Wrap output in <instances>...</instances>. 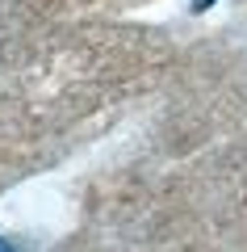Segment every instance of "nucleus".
<instances>
[{
	"label": "nucleus",
	"mask_w": 247,
	"mask_h": 252,
	"mask_svg": "<svg viewBox=\"0 0 247 252\" xmlns=\"http://www.w3.org/2000/svg\"><path fill=\"white\" fill-rule=\"evenodd\" d=\"M0 252H26V248H17V244H13L9 235H0Z\"/></svg>",
	"instance_id": "f257e3e1"
},
{
	"label": "nucleus",
	"mask_w": 247,
	"mask_h": 252,
	"mask_svg": "<svg viewBox=\"0 0 247 252\" xmlns=\"http://www.w3.org/2000/svg\"><path fill=\"white\" fill-rule=\"evenodd\" d=\"M210 4H218V0H193V13H205Z\"/></svg>",
	"instance_id": "f03ea898"
}]
</instances>
